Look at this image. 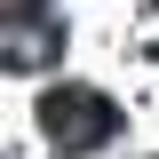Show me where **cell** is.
<instances>
[{
    "instance_id": "6da1fadb",
    "label": "cell",
    "mask_w": 159,
    "mask_h": 159,
    "mask_svg": "<svg viewBox=\"0 0 159 159\" xmlns=\"http://www.w3.org/2000/svg\"><path fill=\"white\" fill-rule=\"evenodd\" d=\"M40 127H48V143L64 159H88V151H103L119 135V103L96 96V88H48L40 96Z\"/></svg>"
}]
</instances>
